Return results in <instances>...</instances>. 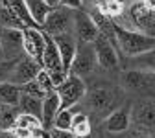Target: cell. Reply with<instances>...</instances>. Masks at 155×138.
Instances as JSON below:
<instances>
[{"label": "cell", "instance_id": "6da1fadb", "mask_svg": "<svg viewBox=\"0 0 155 138\" xmlns=\"http://www.w3.org/2000/svg\"><path fill=\"white\" fill-rule=\"evenodd\" d=\"M83 100L89 111H92L98 116H107L114 109H118L120 103L124 101V88L113 85H96L85 92Z\"/></svg>", "mask_w": 155, "mask_h": 138}, {"label": "cell", "instance_id": "7a4b0ae2", "mask_svg": "<svg viewBox=\"0 0 155 138\" xmlns=\"http://www.w3.org/2000/svg\"><path fill=\"white\" fill-rule=\"evenodd\" d=\"M114 46H118L122 53L127 57H137L155 48V37L114 24Z\"/></svg>", "mask_w": 155, "mask_h": 138}, {"label": "cell", "instance_id": "3957f363", "mask_svg": "<svg viewBox=\"0 0 155 138\" xmlns=\"http://www.w3.org/2000/svg\"><path fill=\"white\" fill-rule=\"evenodd\" d=\"M120 85L124 90L137 94L142 100L155 101V72L142 70V68H131L122 72Z\"/></svg>", "mask_w": 155, "mask_h": 138}, {"label": "cell", "instance_id": "277c9868", "mask_svg": "<svg viewBox=\"0 0 155 138\" xmlns=\"http://www.w3.org/2000/svg\"><path fill=\"white\" fill-rule=\"evenodd\" d=\"M87 92V85L83 77H78L74 74H68L61 85L55 87V94L59 98V109H72L83 100Z\"/></svg>", "mask_w": 155, "mask_h": 138}, {"label": "cell", "instance_id": "5b68a950", "mask_svg": "<svg viewBox=\"0 0 155 138\" xmlns=\"http://www.w3.org/2000/svg\"><path fill=\"white\" fill-rule=\"evenodd\" d=\"M96 68H98V63H96L92 43L91 44L89 43H78V48H76L74 59L70 63L68 74H74L78 77H85V75L94 74Z\"/></svg>", "mask_w": 155, "mask_h": 138}, {"label": "cell", "instance_id": "8992f818", "mask_svg": "<svg viewBox=\"0 0 155 138\" xmlns=\"http://www.w3.org/2000/svg\"><path fill=\"white\" fill-rule=\"evenodd\" d=\"M72 26H74V11L63 6H55L46 15L41 30L48 35H57L72 31Z\"/></svg>", "mask_w": 155, "mask_h": 138}, {"label": "cell", "instance_id": "52a82bcc", "mask_svg": "<svg viewBox=\"0 0 155 138\" xmlns=\"http://www.w3.org/2000/svg\"><path fill=\"white\" fill-rule=\"evenodd\" d=\"M94 48V55H96V63H98V68L105 70V72H114L120 66V59L118 53L114 50V44L109 41V39L98 35L96 41L92 43Z\"/></svg>", "mask_w": 155, "mask_h": 138}, {"label": "cell", "instance_id": "ba28073f", "mask_svg": "<svg viewBox=\"0 0 155 138\" xmlns=\"http://www.w3.org/2000/svg\"><path fill=\"white\" fill-rule=\"evenodd\" d=\"M0 48L4 53V61H18L22 50V31L13 28H0Z\"/></svg>", "mask_w": 155, "mask_h": 138}, {"label": "cell", "instance_id": "9c48e42d", "mask_svg": "<svg viewBox=\"0 0 155 138\" xmlns=\"http://www.w3.org/2000/svg\"><path fill=\"white\" fill-rule=\"evenodd\" d=\"M41 68H43V66L39 65L37 61H33L31 57L24 55V57L18 59V61H15V65H13V68H11V74H9V79H8V81L13 83V85H17V87H22V85L33 81Z\"/></svg>", "mask_w": 155, "mask_h": 138}, {"label": "cell", "instance_id": "30bf717a", "mask_svg": "<svg viewBox=\"0 0 155 138\" xmlns=\"http://www.w3.org/2000/svg\"><path fill=\"white\" fill-rule=\"evenodd\" d=\"M72 33L76 37L78 43H94L96 37L100 35L98 28H96L92 17L89 13H85L83 9H76L74 11V26H72Z\"/></svg>", "mask_w": 155, "mask_h": 138}, {"label": "cell", "instance_id": "8fae6325", "mask_svg": "<svg viewBox=\"0 0 155 138\" xmlns=\"http://www.w3.org/2000/svg\"><path fill=\"white\" fill-rule=\"evenodd\" d=\"M22 50L24 55L31 57L33 61H37L41 65V57L45 52V44H46V35L43 30L39 28H22Z\"/></svg>", "mask_w": 155, "mask_h": 138}, {"label": "cell", "instance_id": "7c38bea8", "mask_svg": "<svg viewBox=\"0 0 155 138\" xmlns=\"http://www.w3.org/2000/svg\"><path fill=\"white\" fill-rule=\"evenodd\" d=\"M131 111V124L140 129H155V101L151 100H139L135 101Z\"/></svg>", "mask_w": 155, "mask_h": 138}, {"label": "cell", "instance_id": "4fadbf2b", "mask_svg": "<svg viewBox=\"0 0 155 138\" xmlns=\"http://www.w3.org/2000/svg\"><path fill=\"white\" fill-rule=\"evenodd\" d=\"M52 41L55 43V48L59 52V57H61V65L65 68V72L68 74V68H70V63L74 59V53H76V48H78V41L72 31L68 33H57V35H50Z\"/></svg>", "mask_w": 155, "mask_h": 138}, {"label": "cell", "instance_id": "5bb4252c", "mask_svg": "<svg viewBox=\"0 0 155 138\" xmlns=\"http://www.w3.org/2000/svg\"><path fill=\"white\" fill-rule=\"evenodd\" d=\"M131 105H122L118 109H114L113 112H109L105 116V129L113 134H118V133H126L131 127Z\"/></svg>", "mask_w": 155, "mask_h": 138}, {"label": "cell", "instance_id": "9a60e30c", "mask_svg": "<svg viewBox=\"0 0 155 138\" xmlns=\"http://www.w3.org/2000/svg\"><path fill=\"white\" fill-rule=\"evenodd\" d=\"M57 111H59V98H57V94L54 90L43 98V103H41V116H39V120H41V125L45 131H48L52 127V122H54Z\"/></svg>", "mask_w": 155, "mask_h": 138}, {"label": "cell", "instance_id": "2e32d148", "mask_svg": "<svg viewBox=\"0 0 155 138\" xmlns=\"http://www.w3.org/2000/svg\"><path fill=\"white\" fill-rule=\"evenodd\" d=\"M24 4H26V9L31 17V21L37 28H41L43 22H45V18L46 15L50 13V6L45 2V0H24Z\"/></svg>", "mask_w": 155, "mask_h": 138}, {"label": "cell", "instance_id": "e0dca14e", "mask_svg": "<svg viewBox=\"0 0 155 138\" xmlns=\"http://www.w3.org/2000/svg\"><path fill=\"white\" fill-rule=\"evenodd\" d=\"M41 103L43 100L39 98H33L30 94H24L21 92V98H18V103H17V109L18 112H24V114H31V116H41Z\"/></svg>", "mask_w": 155, "mask_h": 138}, {"label": "cell", "instance_id": "ac0fdd59", "mask_svg": "<svg viewBox=\"0 0 155 138\" xmlns=\"http://www.w3.org/2000/svg\"><path fill=\"white\" fill-rule=\"evenodd\" d=\"M18 98H21V87H17L9 81L0 83V105H11L17 107Z\"/></svg>", "mask_w": 155, "mask_h": 138}, {"label": "cell", "instance_id": "d6986e66", "mask_svg": "<svg viewBox=\"0 0 155 138\" xmlns=\"http://www.w3.org/2000/svg\"><path fill=\"white\" fill-rule=\"evenodd\" d=\"M0 28H13V30H22L26 28L21 18H18L8 2H0Z\"/></svg>", "mask_w": 155, "mask_h": 138}, {"label": "cell", "instance_id": "ffe728a7", "mask_svg": "<svg viewBox=\"0 0 155 138\" xmlns=\"http://www.w3.org/2000/svg\"><path fill=\"white\" fill-rule=\"evenodd\" d=\"M70 131L76 134V136H85L89 133H92V125H91V120L85 112H74L72 116V124H70Z\"/></svg>", "mask_w": 155, "mask_h": 138}, {"label": "cell", "instance_id": "44dd1931", "mask_svg": "<svg viewBox=\"0 0 155 138\" xmlns=\"http://www.w3.org/2000/svg\"><path fill=\"white\" fill-rule=\"evenodd\" d=\"M17 116H18V109L11 107V105H2L0 107V131H11L15 127L17 122Z\"/></svg>", "mask_w": 155, "mask_h": 138}, {"label": "cell", "instance_id": "7402d4cb", "mask_svg": "<svg viewBox=\"0 0 155 138\" xmlns=\"http://www.w3.org/2000/svg\"><path fill=\"white\" fill-rule=\"evenodd\" d=\"M129 59H131V68H142V70L155 72V48H151L137 57H129Z\"/></svg>", "mask_w": 155, "mask_h": 138}, {"label": "cell", "instance_id": "603a6c76", "mask_svg": "<svg viewBox=\"0 0 155 138\" xmlns=\"http://www.w3.org/2000/svg\"><path fill=\"white\" fill-rule=\"evenodd\" d=\"M74 107L72 109H59L52 122V127L55 129H70V124H72V116H74Z\"/></svg>", "mask_w": 155, "mask_h": 138}, {"label": "cell", "instance_id": "cb8c5ba5", "mask_svg": "<svg viewBox=\"0 0 155 138\" xmlns=\"http://www.w3.org/2000/svg\"><path fill=\"white\" fill-rule=\"evenodd\" d=\"M35 81H37V85L43 88V92L45 94H50V92H54L55 90V87H54V83H52V79H50V75H48V72L46 70H39V74H37V77H35Z\"/></svg>", "mask_w": 155, "mask_h": 138}, {"label": "cell", "instance_id": "d4e9b609", "mask_svg": "<svg viewBox=\"0 0 155 138\" xmlns=\"http://www.w3.org/2000/svg\"><path fill=\"white\" fill-rule=\"evenodd\" d=\"M46 133H48V138H76V134L70 129H55V127H50Z\"/></svg>", "mask_w": 155, "mask_h": 138}, {"label": "cell", "instance_id": "484cf974", "mask_svg": "<svg viewBox=\"0 0 155 138\" xmlns=\"http://www.w3.org/2000/svg\"><path fill=\"white\" fill-rule=\"evenodd\" d=\"M13 65H15V61H0V83L9 79V74H11Z\"/></svg>", "mask_w": 155, "mask_h": 138}, {"label": "cell", "instance_id": "4316f807", "mask_svg": "<svg viewBox=\"0 0 155 138\" xmlns=\"http://www.w3.org/2000/svg\"><path fill=\"white\" fill-rule=\"evenodd\" d=\"M83 4H85V0H59L57 6H63V8L76 11V9H83Z\"/></svg>", "mask_w": 155, "mask_h": 138}, {"label": "cell", "instance_id": "83f0119b", "mask_svg": "<svg viewBox=\"0 0 155 138\" xmlns=\"http://www.w3.org/2000/svg\"><path fill=\"white\" fill-rule=\"evenodd\" d=\"M144 6L150 8L151 11H155V0H144Z\"/></svg>", "mask_w": 155, "mask_h": 138}, {"label": "cell", "instance_id": "f1b7e54d", "mask_svg": "<svg viewBox=\"0 0 155 138\" xmlns=\"http://www.w3.org/2000/svg\"><path fill=\"white\" fill-rule=\"evenodd\" d=\"M45 2H46V4H48L50 8H55L57 4H59V0H45Z\"/></svg>", "mask_w": 155, "mask_h": 138}, {"label": "cell", "instance_id": "f546056e", "mask_svg": "<svg viewBox=\"0 0 155 138\" xmlns=\"http://www.w3.org/2000/svg\"><path fill=\"white\" fill-rule=\"evenodd\" d=\"M76 138H94V134L89 133V134H85V136H76Z\"/></svg>", "mask_w": 155, "mask_h": 138}, {"label": "cell", "instance_id": "4dcf8cb0", "mask_svg": "<svg viewBox=\"0 0 155 138\" xmlns=\"http://www.w3.org/2000/svg\"><path fill=\"white\" fill-rule=\"evenodd\" d=\"M0 61H4V53H2V48H0Z\"/></svg>", "mask_w": 155, "mask_h": 138}, {"label": "cell", "instance_id": "1f68e13d", "mask_svg": "<svg viewBox=\"0 0 155 138\" xmlns=\"http://www.w3.org/2000/svg\"><path fill=\"white\" fill-rule=\"evenodd\" d=\"M139 138H151V136H146V134H142V136H139Z\"/></svg>", "mask_w": 155, "mask_h": 138}, {"label": "cell", "instance_id": "d6a6232c", "mask_svg": "<svg viewBox=\"0 0 155 138\" xmlns=\"http://www.w3.org/2000/svg\"><path fill=\"white\" fill-rule=\"evenodd\" d=\"M0 134H2V131H0Z\"/></svg>", "mask_w": 155, "mask_h": 138}, {"label": "cell", "instance_id": "836d02e7", "mask_svg": "<svg viewBox=\"0 0 155 138\" xmlns=\"http://www.w3.org/2000/svg\"><path fill=\"white\" fill-rule=\"evenodd\" d=\"M0 107H2V105H0Z\"/></svg>", "mask_w": 155, "mask_h": 138}, {"label": "cell", "instance_id": "e575fe53", "mask_svg": "<svg viewBox=\"0 0 155 138\" xmlns=\"http://www.w3.org/2000/svg\"><path fill=\"white\" fill-rule=\"evenodd\" d=\"M43 138H45V136H43Z\"/></svg>", "mask_w": 155, "mask_h": 138}]
</instances>
